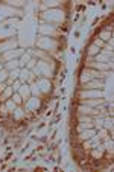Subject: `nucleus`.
I'll list each match as a JSON object with an SVG mask.
<instances>
[{
  "label": "nucleus",
  "mask_w": 114,
  "mask_h": 172,
  "mask_svg": "<svg viewBox=\"0 0 114 172\" xmlns=\"http://www.w3.org/2000/svg\"><path fill=\"white\" fill-rule=\"evenodd\" d=\"M12 87H6V90L3 91V94H0V102H5L6 99H9V97L12 96Z\"/></svg>",
  "instance_id": "obj_4"
},
{
  "label": "nucleus",
  "mask_w": 114,
  "mask_h": 172,
  "mask_svg": "<svg viewBox=\"0 0 114 172\" xmlns=\"http://www.w3.org/2000/svg\"><path fill=\"white\" fill-rule=\"evenodd\" d=\"M99 54H100V49H99L98 46H94V44H91V46L88 47V51H87V55L91 57V58H93L94 55H99Z\"/></svg>",
  "instance_id": "obj_3"
},
{
  "label": "nucleus",
  "mask_w": 114,
  "mask_h": 172,
  "mask_svg": "<svg viewBox=\"0 0 114 172\" xmlns=\"http://www.w3.org/2000/svg\"><path fill=\"white\" fill-rule=\"evenodd\" d=\"M6 87H8L6 82H5V84H3V82H0V93H3V91L6 90Z\"/></svg>",
  "instance_id": "obj_10"
},
{
  "label": "nucleus",
  "mask_w": 114,
  "mask_h": 172,
  "mask_svg": "<svg viewBox=\"0 0 114 172\" xmlns=\"http://www.w3.org/2000/svg\"><path fill=\"white\" fill-rule=\"evenodd\" d=\"M11 99H12V101H14V102H15V104H17L18 107H20V105L23 104V99H21V96H20L18 93H12V96H11Z\"/></svg>",
  "instance_id": "obj_6"
},
{
  "label": "nucleus",
  "mask_w": 114,
  "mask_h": 172,
  "mask_svg": "<svg viewBox=\"0 0 114 172\" xmlns=\"http://www.w3.org/2000/svg\"><path fill=\"white\" fill-rule=\"evenodd\" d=\"M20 96H21V99H23V102H28L29 99H31V87L28 85V84H23L20 88H18V91H17Z\"/></svg>",
  "instance_id": "obj_2"
},
{
  "label": "nucleus",
  "mask_w": 114,
  "mask_h": 172,
  "mask_svg": "<svg viewBox=\"0 0 114 172\" xmlns=\"http://www.w3.org/2000/svg\"><path fill=\"white\" fill-rule=\"evenodd\" d=\"M93 44H94V46H98L99 49H102V47H105V43H104L102 40H99V38H96V40L93 41Z\"/></svg>",
  "instance_id": "obj_8"
},
{
  "label": "nucleus",
  "mask_w": 114,
  "mask_h": 172,
  "mask_svg": "<svg viewBox=\"0 0 114 172\" xmlns=\"http://www.w3.org/2000/svg\"><path fill=\"white\" fill-rule=\"evenodd\" d=\"M3 104L6 105V108H8V111H9L11 114H12V113L15 111V108L18 107V105H17V104H15V102H14V101L11 99V97H9V99H6V101H5Z\"/></svg>",
  "instance_id": "obj_5"
},
{
  "label": "nucleus",
  "mask_w": 114,
  "mask_h": 172,
  "mask_svg": "<svg viewBox=\"0 0 114 172\" xmlns=\"http://www.w3.org/2000/svg\"><path fill=\"white\" fill-rule=\"evenodd\" d=\"M78 111V114H85V116H99L100 113H99V110L98 108H91V107H88V105H82V104H79L78 105V108H76Z\"/></svg>",
  "instance_id": "obj_1"
},
{
  "label": "nucleus",
  "mask_w": 114,
  "mask_h": 172,
  "mask_svg": "<svg viewBox=\"0 0 114 172\" xmlns=\"http://www.w3.org/2000/svg\"><path fill=\"white\" fill-rule=\"evenodd\" d=\"M20 84H21V82H20V79H18V81H14V87H12V91H14V93H17V91H18Z\"/></svg>",
  "instance_id": "obj_9"
},
{
  "label": "nucleus",
  "mask_w": 114,
  "mask_h": 172,
  "mask_svg": "<svg viewBox=\"0 0 114 172\" xmlns=\"http://www.w3.org/2000/svg\"><path fill=\"white\" fill-rule=\"evenodd\" d=\"M6 76H8V73H6V72H5V70H3V72H2V73H0V81H2V79H3V78H6Z\"/></svg>",
  "instance_id": "obj_11"
},
{
  "label": "nucleus",
  "mask_w": 114,
  "mask_h": 172,
  "mask_svg": "<svg viewBox=\"0 0 114 172\" xmlns=\"http://www.w3.org/2000/svg\"><path fill=\"white\" fill-rule=\"evenodd\" d=\"M20 70H21V69H15L14 72H11V73H9V78H11L12 81H15V79H17V76H18V73H20Z\"/></svg>",
  "instance_id": "obj_7"
}]
</instances>
